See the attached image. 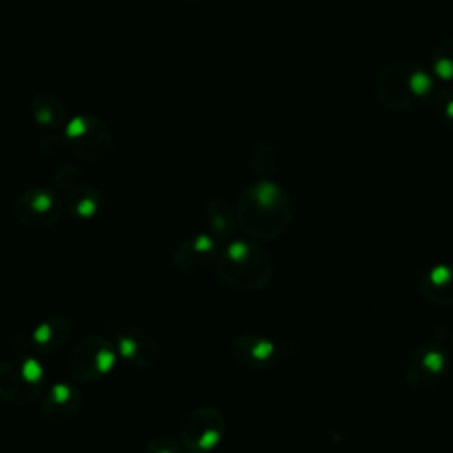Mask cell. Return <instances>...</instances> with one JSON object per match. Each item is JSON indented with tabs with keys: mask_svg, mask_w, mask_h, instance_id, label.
<instances>
[{
	"mask_svg": "<svg viewBox=\"0 0 453 453\" xmlns=\"http://www.w3.org/2000/svg\"><path fill=\"white\" fill-rule=\"evenodd\" d=\"M292 200L274 180L260 179L250 184L235 205L237 226L251 241H274L292 225Z\"/></svg>",
	"mask_w": 453,
	"mask_h": 453,
	"instance_id": "cell-1",
	"label": "cell"
},
{
	"mask_svg": "<svg viewBox=\"0 0 453 453\" xmlns=\"http://www.w3.org/2000/svg\"><path fill=\"white\" fill-rule=\"evenodd\" d=\"M434 90V74L412 60L386 64L373 81L377 101L395 113L421 111L432 101Z\"/></svg>",
	"mask_w": 453,
	"mask_h": 453,
	"instance_id": "cell-2",
	"label": "cell"
},
{
	"mask_svg": "<svg viewBox=\"0 0 453 453\" xmlns=\"http://www.w3.org/2000/svg\"><path fill=\"white\" fill-rule=\"evenodd\" d=\"M214 265L223 285L248 294L264 290L274 276L273 255L251 239H232L226 242L219 250Z\"/></svg>",
	"mask_w": 453,
	"mask_h": 453,
	"instance_id": "cell-3",
	"label": "cell"
},
{
	"mask_svg": "<svg viewBox=\"0 0 453 453\" xmlns=\"http://www.w3.org/2000/svg\"><path fill=\"white\" fill-rule=\"evenodd\" d=\"M44 388V366L34 356H18L0 363V398L11 405L34 403Z\"/></svg>",
	"mask_w": 453,
	"mask_h": 453,
	"instance_id": "cell-4",
	"label": "cell"
},
{
	"mask_svg": "<svg viewBox=\"0 0 453 453\" xmlns=\"http://www.w3.org/2000/svg\"><path fill=\"white\" fill-rule=\"evenodd\" d=\"M115 345L99 333L83 336L69 352L67 372L76 382H96L111 373L117 365Z\"/></svg>",
	"mask_w": 453,
	"mask_h": 453,
	"instance_id": "cell-5",
	"label": "cell"
},
{
	"mask_svg": "<svg viewBox=\"0 0 453 453\" xmlns=\"http://www.w3.org/2000/svg\"><path fill=\"white\" fill-rule=\"evenodd\" d=\"M64 143L74 156L97 161L111 152L113 133L101 117L78 113L64 124Z\"/></svg>",
	"mask_w": 453,
	"mask_h": 453,
	"instance_id": "cell-6",
	"label": "cell"
},
{
	"mask_svg": "<svg viewBox=\"0 0 453 453\" xmlns=\"http://www.w3.org/2000/svg\"><path fill=\"white\" fill-rule=\"evenodd\" d=\"M449 372V352L439 342H426L414 347L403 359L402 373L409 388L425 391L435 388Z\"/></svg>",
	"mask_w": 453,
	"mask_h": 453,
	"instance_id": "cell-7",
	"label": "cell"
},
{
	"mask_svg": "<svg viewBox=\"0 0 453 453\" xmlns=\"http://www.w3.org/2000/svg\"><path fill=\"white\" fill-rule=\"evenodd\" d=\"M226 434L225 414L214 405H200L189 411L179 428L182 444L191 453L214 451Z\"/></svg>",
	"mask_w": 453,
	"mask_h": 453,
	"instance_id": "cell-8",
	"label": "cell"
},
{
	"mask_svg": "<svg viewBox=\"0 0 453 453\" xmlns=\"http://www.w3.org/2000/svg\"><path fill=\"white\" fill-rule=\"evenodd\" d=\"M64 212V202L57 189L30 188L21 191L12 202L16 223L28 230H46L53 226Z\"/></svg>",
	"mask_w": 453,
	"mask_h": 453,
	"instance_id": "cell-9",
	"label": "cell"
},
{
	"mask_svg": "<svg viewBox=\"0 0 453 453\" xmlns=\"http://www.w3.org/2000/svg\"><path fill=\"white\" fill-rule=\"evenodd\" d=\"M230 354L235 363L255 372H267L278 363V345L258 333H239L230 340Z\"/></svg>",
	"mask_w": 453,
	"mask_h": 453,
	"instance_id": "cell-10",
	"label": "cell"
},
{
	"mask_svg": "<svg viewBox=\"0 0 453 453\" xmlns=\"http://www.w3.org/2000/svg\"><path fill=\"white\" fill-rule=\"evenodd\" d=\"M113 345L117 356L136 368H152L157 365L161 357V350L156 338L136 326L117 329Z\"/></svg>",
	"mask_w": 453,
	"mask_h": 453,
	"instance_id": "cell-11",
	"label": "cell"
},
{
	"mask_svg": "<svg viewBox=\"0 0 453 453\" xmlns=\"http://www.w3.org/2000/svg\"><path fill=\"white\" fill-rule=\"evenodd\" d=\"M81 402H83L81 391L74 384L60 380L51 384L42 393V402L39 411L46 423L64 425L78 414V411L81 409Z\"/></svg>",
	"mask_w": 453,
	"mask_h": 453,
	"instance_id": "cell-12",
	"label": "cell"
},
{
	"mask_svg": "<svg viewBox=\"0 0 453 453\" xmlns=\"http://www.w3.org/2000/svg\"><path fill=\"white\" fill-rule=\"evenodd\" d=\"M218 241L205 232L186 237L172 253V264L182 273H200L218 257Z\"/></svg>",
	"mask_w": 453,
	"mask_h": 453,
	"instance_id": "cell-13",
	"label": "cell"
},
{
	"mask_svg": "<svg viewBox=\"0 0 453 453\" xmlns=\"http://www.w3.org/2000/svg\"><path fill=\"white\" fill-rule=\"evenodd\" d=\"M73 324L64 315H51L42 319L28 334L30 350L41 356H50L60 350L69 340Z\"/></svg>",
	"mask_w": 453,
	"mask_h": 453,
	"instance_id": "cell-14",
	"label": "cell"
},
{
	"mask_svg": "<svg viewBox=\"0 0 453 453\" xmlns=\"http://www.w3.org/2000/svg\"><path fill=\"white\" fill-rule=\"evenodd\" d=\"M419 296L435 306H453V264H435L418 280Z\"/></svg>",
	"mask_w": 453,
	"mask_h": 453,
	"instance_id": "cell-15",
	"label": "cell"
},
{
	"mask_svg": "<svg viewBox=\"0 0 453 453\" xmlns=\"http://www.w3.org/2000/svg\"><path fill=\"white\" fill-rule=\"evenodd\" d=\"M60 196L64 202V209H67L73 218L81 221L94 219L103 209V195L97 188L90 184H76Z\"/></svg>",
	"mask_w": 453,
	"mask_h": 453,
	"instance_id": "cell-16",
	"label": "cell"
},
{
	"mask_svg": "<svg viewBox=\"0 0 453 453\" xmlns=\"http://www.w3.org/2000/svg\"><path fill=\"white\" fill-rule=\"evenodd\" d=\"M203 218L209 234L221 244L230 242L237 226L235 211L219 198H211L203 205Z\"/></svg>",
	"mask_w": 453,
	"mask_h": 453,
	"instance_id": "cell-17",
	"label": "cell"
},
{
	"mask_svg": "<svg viewBox=\"0 0 453 453\" xmlns=\"http://www.w3.org/2000/svg\"><path fill=\"white\" fill-rule=\"evenodd\" d=\"M30 115L37 126L44 129H58L65 120V108L62 101L51 94L39 92L30 101Z\"/></svg>",
	"mask_w": 453,
	"mask_h": 453,
	"instance_id": "cell-18",
	"label": "cell"
},
{
	"mask_svg": "<svg viewBox=\"0 0 453 453\" xmlns=\"http://www.w3.org/2000/svg\"><path fill=\"white\" fill-rule=\"evenodd\" d=\"M430 67L437 80L453 85V35L444 37L434 46L430 53Z\"/></svg>",
	"mask_w": 453,
	"mask_h": 453,
	"instance_id": "cell-19",
	"label": "cell"
},
{
	"mask_svg": "<svg viewBox=\"0 0 453 453\" xmlns=\"http://www.w3.org/2000/svg\"><path fill=\"white\" fill-rule=\"evenodd\" d=\"M145 453H191L173 434H156L145 444Z\"/></svg>",
	"mask_w": 453,
	"mask_h": 453,
	"instance_id": "cell-20",
	"label": "cell"
},
{
	"mask_svg": "<svg viewBox=\"0 0 453 453\" xmlns=\"http://www.w3.org/2000/svg\"><path fill=\"white\" fill-rule=\"evenodd\" d=\"M432 99L439 120L444 127L453 131V87H442Z\"/></svg>",
	"mask_w": 453,
	"mask_h": 453,
	"instance_id": "cell-21",
	"label": "cell"
},
{
	"mask_svg": "<svg viewBox=\"0 0 453 453\" xmlns=\"http://www.w3.org/2000/svg\"><path fill=\"white\" fill-rule=\"evenodd\" d=\"M53 182H55V189L58 191V195L65 193L73 186L80 184V168L74 165H64L62 168L57 170Z\"/></svg>",
	"mask_w": 453,
	"mask_h": 453,
	"instance_id": "cell-22",
	"label": "cell"
},
{
	"mask_svg": "<svg viewBox=\"0 0 453 453\" xmlns=\"http://www.w3.org/2000/svg\"><path fill=\"white\" fill-rule=\"evenodd\" d=\"M448 343H449V349L453 350V331L449 333V338H448Z\"/></svg>",
	"mask_w": 453,
	"mask_h": 453,
	"instance_id": "cell-23",
	"label": "cell"
},
{
	"mask_svg": "<svg viewBox=\"0 0 453 453\" xmlns=\"http://www.w3.org/2000/svg\"><path fill=\"white\" fill-rule=\"evenodd\" d=\"M184 2H188V4H198V2H202V0H184Z\"/></svg>",
	"mask_w": 453,
	"mask_h": 453,
	"instance_id": "cell-24",
	"label": "cell"
}]
</instances>
